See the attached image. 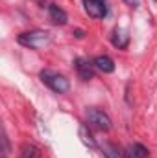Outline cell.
<instances>
[{
  "label": "cell",
  "mask_w": 157,
  "mask_h": 158,
  "mask_svg": "<svg viewBox=\"0 0 157 158\" xmlns=\"http://www.w3.org/2000/svg\"><path fill=\"white\" fill-rule=\"evenodd\" d=\"M19 44L26 46V48H32V50H39V48H44L50 44V33L48 31H41V30H35V31H28V33H20L19 37Z\"/></svg>",
  "instance_id": "cell-1"
},
{
  "label": "cell",
  "mask_w": 157,
  "mask_h": 158,
  "mask_svg": "<svg viewBox=\"0 0 157 158\" xmlns=\"http://www.w3.org/2000/svg\"><path fill=\"white\" fill-rule=\"evenodd\" d=\"M41 81L46 86H50L54 92H57V94H65L70 88L69 79L65 77V76H61V74H57V72H50V70L41 72Z\"/></svg>",
  "instance_id": "cell-2"
},
{
  "label": "cell",
  "mask_w": 157,
  "mask_h": 158,
  "mask_svg": "<svg viewBox=\"0 0 157 158\" xmlns=\"http://www.w3.org/2000/svg\"><path fill=\"white\" fill-rule=\"evenodd\" d=\"M87 123H89V127H92L96 131H102V132H107L111 129L109 116L100 109H89L87 110Z\"/></svg>",
  "instance_id": "cell-3"
},
{
  "label": "cell",
  "mask_w": 157,
  "mask_h": 158,
  "mask_svg": "<svg viewBox=\"0 0 157 158\" xmlns=\"http://www.w3.org/2000/svg\"><path fill=\"white\" fill-rule=\"evenodd\" d=\"M83 7L85 13L92 19H104L107 15V6L104 4V0H83Z\"/></svg>",
  "instance_id": "cell-4"
},
{
  "label": "cell",
  "mask_w": 157,
  "mask_h": 158,
  "mask_svg": "<svg viewBox=\"0 0 157 158\" xmlns=\"http://www.w3.org/2000/svg\"><path fill=\"white\" fill-rule=\"evenodd\" d=\"M74 66H76L78 76L83 79V81H91V79H94V64H91L87 59L78 57V59L74 61Z\"/></svg>",
  "instance_id": "cell-5"
},
{
  "label": "cell",
  "mask_w": 157,
  "mask_h": 158,
  "mask_svg": "<svg viewBox=\"0 0 157 158\" xmlns=\"http://www.w3.org/2000/svg\"><path fill=\"white\" fill-rule=\"evenodd\" d=\"M48 17H50V20H52V24H56V26H65L67 20H69L67 13H65L57 4H50V6H48Z\"/></svg>",
  "instance_id": "cell-6"
},
{
  "label": "cell",
  "mask_w": 157,
  "mask_h": 158,
  "mask_svg": "<svg viewBox=\"0 0 157 158\" xmlns=\"http://www.w3.org/2000/svg\"><path fill=\"white\" fill-rule=\"evenodd\" d=\"M92 64H94V68H98V70L104 72V74L115 72V61H113L111 57H107V55H98V57L92 61Z\"/></svg>",
  "instance_id": "cell-7"
},
{
  "label": "cell",
  "mask_w": 157,
  "mask_h": 158,
  "mask_svg": "<svg viewBox=\"0 0 157 158\" xmlns=\"http://www.w3.org/2000/svg\"><path fill=\"white\" fill-rule=\"evenodd\" d=\"M102 155L105 158H126V153L115 143H102Z\"/></svg>",
  "instance_id": "cell-8"
},
{
  "label": "cell",
  "mask_w": 157,
  "mask_h": 158,
  "mask_svg": "<svg viewBox=\"0 0 157 158\" xmlns=\"http://www.w3.org/2000/svg\"><path fill=\"white\" fill-rule=\"evenodd\" d=\"M111 40H113V44L117 46L118 50H124V48H128V44H129V35H128L126 30H115Z\"/></svg>",
  "instance_id": "cell-9"
},
{
  "label": "cell",
  "mask_w": 157,
  "mask_h": 158,
  "mask_svg": "<svg viewBox=\"0 0 157 158\" xmlns=\"http://www.w3.org/2000/svg\"><path fill=\"white\" fill-rule=\"evenodd\" d=\"M79 136H81V142H83L85 145H91V147L96 145V140H94L92 134L89 132V127H87V125H81V127H79Z\"/></svg>",
  "instance_id": "cell-10"
},
{
  "label": "cell",
  "mask_w": 157,
  "mask_h": 158,
  "mask_svg": "<svg viewBox=\"0 0 157 158\" xmlns=\"http://www.w3.org/2000/svg\"><path fill=\"white\" fill-rule=\"evenodd\" d=\"M129 153H131V156L133 158H148V149L144 147V145H141V143H133V145H129Z\"/></svg>",
  "instance_id": "cell-11"
},
{
  "label": "cell",
  "mask_w": 157,
  "mask_h": 158,
  "mask_svg": "<svg viewBox=\"0 0 157 158\" xmlns=\"http://www.w3.org/2000/svg\"><path fill=\"white\" fill-rule=\"evenodd\" d=\"M20 158H41V151L35 145H24Z\"/></svg>",
  "instance_id": "cell-12"
},
{
  "label": "cell",
  "mask_w": 157,
  "mask_h": 158,
  "mask_svg": "<svg viewBox=\"0 0 157 158\" xmlns=\"http://www.w3.org/2000/svg\"><path fill=\"white\" fill-rule=\"evenodd\" d=\"M7 155H9V140L6 132H2V158H7Z\"/></svg>",
  "instance_id": "cell-13"
},
{
  "label": "cell",
  "mask_w": 157,
  "mask_h": 158,
  "mask_svg": "<svg viewBox=\"0 0 157 158\" xmlns=\"http://www.w3.org/2000/svg\"><path fill=\"white\" fill-rule=\"evenodd\" d=\"M74 35H76L78 39H83V37H85V33H83L81 30H76V31H74Z\"/></svg>",
  "instance_id": "cell-14"
}]
</instances>
